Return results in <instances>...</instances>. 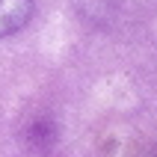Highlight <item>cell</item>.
Instances as JSON below:
<instances>
[{"label": "cell", "instance_id": "1", "mask_svg": "<svg viewBox=\"0 0 157 157\" xmlns=\"http://www.w3.org/2000/svg\"><path fill=\"white\" fill-rule=\"evenodd\" d=\"M36 0H0V39L18 33L30 21Z\"/></svg>", "mask_w": 157, "mask_h": 157}]
</instances>
